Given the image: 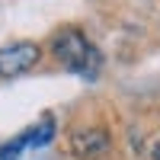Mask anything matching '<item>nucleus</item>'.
<instances>
[{"mask_svg": "<svg viewBox=\"0 0 160 160\" xmlns=\"http://www.w3.org/2000/svg\"><path fill=\"white\" fill-rule=\"evenodd\" d=\"M154 160H160V148H154Z\"/></svg>", "mask_w": 160, "mask_h": 160, "instance_id": "nucleus-5", "label": "nucleus"}, {"mask_svg": "<svg viewBox=\"0 0 160 160\" xmlns=\"http://www.w3.org/2000/svg\"><path fill=\"white\" fill-rule=\"evenodd\" d=\"M51 51H55V58L64 64V68H71V71L83 74V77H96L99 64H102L96 45H90V38L80 35L77 29H64V32L55 38Z\"/></svg>", "mask_w": 160, "mask_h": 160, "instance_id": "nucleus-1", "label": "nucleus"}, {"mask_svg": "<svg viewBox=\"0 0 160 160\" xmlns=\"http://www.w3.org/2000/svg\"><path fill=\"white\" fill-rule=\"evenodd\" d=\"M35 61H38V45H32V42L7 45V48H0V77L26 74L29 68H35Z\"/></svg>", "mask_w": 160, "mask_h": 160, "instance_id": "nucleus-3", "label": "nucleus"}, {"mask_svg": "<svg viewBox=\"0 0 160 160\" xmlns=\"http://www.w3.org/2000/svg\"><path fill=\"white\" fill-rule=\"evenodd\" d=\"M71 148L77 157H99L106 148H109V135L106 131H77V135L71 138Z\"/></svg>", "mask_w": 160, "mask_h": 160, "instance_id": "nucleus-4", "label": "nucleus"}, {"mask_svg": "<svg viewBox=\"0 0 160 160\" xmlns=\"http://www.w3.org/2000/svg\"><path fill=\"white\" fill-rule=\"evenodd\" d=\"M51 138H55V122L42 118L35 128H29V131H22L19 138L7 141L3 148H0V160H19V154H22V151H29V148H45Z\"/></svg>", "mask_w": 160, "mask_h": 160, "instance_id": "nucleus-2", "label": "nucleus"}]
</instances>
